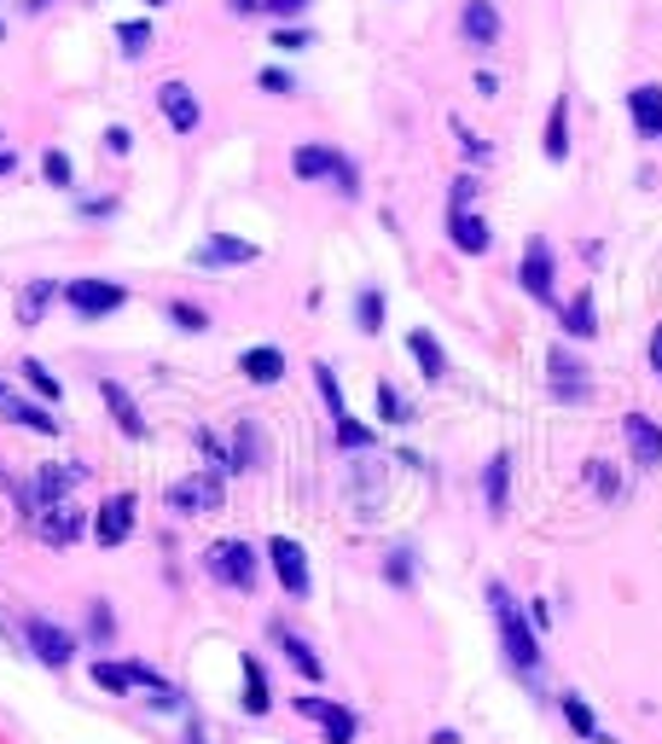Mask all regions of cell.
Instances as JSON below:
<instances>
[{
    "instance_id": "1",
    "label": "cell",
    "mask_w": 662,
    "mask_h": 744,
    "mask_svg": "<svg viewBox=\"0 0 662 744\" xmlns=\"http://www.w3.org/2000/svg\"><path fill=\"white\" fill-rule=\"evenodd\" d=\"M483 599H488V611H495L500 652H505V664H512V674L535 681V669H540V634H535L529 611H523V605L512 599V587H505V582H488V587H483Z\"/></svg>"
},
{
    "instance_id": "2",
    "label": "cell",
    "mask_w": 662,
    "mask_h": 744,
    "mask_svg": "<svg viewBox=\"0 0 662 744\" xmlns=\"http://www.w3.org/2000/svg\"><path fill=\"white\" fill-rule=\"evenodd\" d=\"M547 396L564 401V408H582V401L592 396V367L570 344H552L547 349Z\"/></svg>"
},
{
    "instance_id": "3",
    "label": "cell",
    "mask_w": 662,
    "mask_h": 744,
    "mask_svg": "<svg viewBox=\"0 0 662 744\" xmlns=\"http://www.w3.org/2000/svg\"><path fill=\"white\" fill-rule=\"evenodd\" d=\"M203 570L221 582V587H233V594H250L257 587V547L239 535H227V541H215L210 553H203Z\"/></svg>"
},
{
    "instance_id": "4",
    "label": "cell",
    "mask_w": 662,
    "mask_h": 744,
    "mask_svg": "<svg viewBox=\"0 0 662 744\" xmlns=\"http://www.w3.org/2000/svg\"><path fill=\"white\" fill-rule=\"evenodd\" d=\"M517 285H523V292H529V297L540 302V309H558V250H552L547 239H540V233H535L529 245H523Z\"/></svg>"
},
{
    "instance_id": "5",
    "label": "cell",
    "mask_w": 662,
    "mask_h": 744,
    "mask_svg": "<svg viewBox=\"0 0 662 744\" xmlns=\"http://www.w3.org/2000/svg\"><path fill=\"white\" fill-rule=\"evenodd\" d=\"M24 646L36 652V664H47V669H71V657H76V634H71V629H59L53 617H29V622H24Z\"/></svg>"
},
{
    "instance_id": "6",
    "label": "cell",
    "mask_w": 662,
    "mask_h": 744,
    "mask_svg": "<svg viewBox=\"0 0 662 744\" xmlns=\"http://www.w3.org/2000/svg\"><path fill=\"white\" fill-rule=\"evenodd\" d=\"M267 565H274V576H279V587H285L291 599H309V594H314L309 553H302L291 535H274V541H267Z\"/></svg>"
},
{
    "instance_id": "7",
    "label": "cell",
    "mask_w": 662,
    "mask_h": 744,
    "mask_svg": "<svg viewBox=\"0 0 662 744\" xmlns=\"http://www.w3.org/2000/svg\"><path fill=\"white\" fill-rule=\"evenodd\" d=\"M59 297L71 302V309H76L82 320H105V314H116V309L128 302V292H123L116 280H71Z\"/></svg>"
},
{
    "instance_id": "8",
    "label": "cell",
    "mask_w": 662,
    "mask_h": 744,
    "mask_svg": "<svg viewBox=\"0 0 662 744\" xmlns=\"http://www.w3.org/2000/svg\"><path fill=\"white\" fill-rule=\"evenodd\" d=\"M257 257H262V250L250 239H239V233H210L203 245H192V257H186V262H192V268H250Z\"/></svg>"
},
{
    "instance_id": "9",
    "label": "cell",
    "mask_w": 662,
    "mask_h": 744,
    "mask_svg": "<svg viewBox=\"0 0 662 744\" xmlns=\"http://www.w3.org/2000/svg\"><path fill=\"white\" fill-rule=\"evenodd\" d=\"M505 18H500V0H465L460 7V41L465 47H500Z\"/></svg>"
},
{
    "instance_id": "10",
    "label": "cell",
    "mask_w": 662,
    "mask_h": 744,
    "mask_svg": "<svg viewBox=\"0 0 662 744\" xmlns=\"http://www.w3.org/2000/svg\"><path fill=\"white\" fill-rule=\"evenodd\" d=\"M158 111H163V123L175 128V134H192V128L203 123V106H198V94L186 88L180 76L158 82Z\"/></svg>"
},
{
    "instance_id": "11",
    "label": "cell",
    "mask_w": 662,
    "mask_h": 744,
    "mask_svg": "<svg viewBox=\"0 0 662 744\" xmlns=\"http://www.w3.org/2000/svg\"><path fill=\"white\" fill-rule=\"evenodd\" d=\"M622 443H627V454H634L639 471H657L662 466V425H657L651 413H627L622 419Z\"/></svg>"
},
{
    "instance_id": "12",
    "label": "cell",
    "mask_w": 662,
    "mask_h": 744,
    "mask_svg": "<svg viewBox=\"0 0 662 744\" xmlns=\"http://www.w3.org/2000/svg\"><path fill=\"white\" fill-rule=\"evenodd\" d=\"M134 512H140V500L128 495H111L105 506H99V518H93V535H99V547H123V541L134 535Z\"/></svg>"
},
{
    "instance_id": "13",
    "label": "cell",
    "mask_w": 662,
    "mask_h": 744,
    "mask_svg": "<svg viewBox=\"0 0 662 744\" xmlns=\"http://www.w3.org/2000/svg\"><path fill=\"white\" fill-rule=\"evenodd\" d=\"M627 116H634L639 140L662 146V82H639V88H627Z\"/></svg>"
},
{
    "instance_id": "14",
    "label": "cell",
    "mask_w": 662,
    "mask_h": 744,
    "mask_svg": "<svg viewBox=\"0 0 662 744\" xmlns=\"http://www.w3.org/2000/svg\"><path fill=\"white\" fill-rule=\"evenodd\" d=\"M221 500H227L221 471H203V478H186V483L168 488V506H175V512H215Z\"/></svg>"
},
{
    "instance_id": "15",
    "label": "cell",
    "mask_w": 662,
    "mask_h": 744,
    "mask_svg": "<svg viewBox=\"0 0 662 744\" xmlns=\"http://www.w3.org/2000/svg\"><path fill=\"white\" fill-rule=\"evenodd\" d=\"M448 239H453V250H465V257H488V250H495V227H488L477 210H448Z\"/></svg>"
},
{
    "instance_id": "16",
    "label": "cell",
    "mask_w": 662,
    "mask_h": 744,
    "mask_svg": "<svg viewBox=\"0 0 662 744\" xmlns=\"http://www.w3.org/2000/svg\"><path fill=\"white\" fill-rule=\"evenodd\" d=\"M483 506H488V518H505V506H512V454H488V466H483Z\"/></svg>"
},
{
    "instance_id": "17",
    "label": "cell",
    "mask_w": 662,
    "mask_h": 744,
    "mask_svg": "<svg viewBox=\"0 0 662 744\" xmlns=\"http://www.w3.org/2000/svg\"><path fill=\"white\" fill-rule=\"evenodd\" d=\"M558 326H564V337H575V344H592L599 337V309H592V292H575L570 302H558Z\"/></svg>"
},
{
    "instance_id": "18",
    "label": "cell",
    "mask_w": 662,
    "mask_h": 744,
    "mask_svg": "<svg viewBox=\"0 0 662 744\" xmlns=\"http://www.w3.org/2000/svg\"><path fill=\"white\" fill-rule=\"evenodd\" d=\"M99 401L111 408V419L123 425L128 443H140V436H146V419H140V408H134V396L123 390V384H116V379H99Z\"/></svg>"
},
{
    "instance_id": "19",
    "label": "cell",
    "mask_w": 662,
    "mask_h": 744,
    "mask_svg": "<svg viewBox=\"0 0 662 744\" xmlns=\"http://www.w3.org/2000/svg\"><path fill=\"white\" fill-rule=\"evenodd\" d=\"M540 151H547V163H570V94L552 99L547 128H540Z\"/></svg>"
},
{
    "instance_id": "20",
    "label": "cell",
    "mask_w": 662,
    "mask_h": 744,
    "mask_svg": "<svg viewBox=\"0 0 662 744\" xmlns=\"http://www.w3.org/2000/svg\"><path fill=\"white\" fill-rule=\"evenodd\" d=\"M337 163H344V151H337V146H297L291 151V175L297 181H332L337 175Z\"/></svg>"
},
{
    "instance_id": "21",
    "label": "cell",
    "mask_w": 662,
    "mask_h": 744,
    "mask_svg": "<svg viewBox=\"0 0 662 744\" xmlns=\"http://www.w3.org/2000/svg\"><path fill=\"white\" fill-rule=\"evenodd\" d=\"M407 349H413V361H419V372H424V384H441V379H448V349L436 344V332L413 326V332H407Z\"/></svg>"
},
{
    "instance_id": "22",
    "label": "cell",
    "mask_w": 662,
    "mask_h": 744,
    "mask_svg": "<svg viewBox=\"0 0 662 744\" xmlns=\"http://www.w3.org/2000/svg\"><path fill=\"white\" fill-rule=\"evenodd\" d=\"M274 640H279V652L291 657V669L302 674V681H326V664H320V652H314L302 634H291L285 622H274Z\"/></svg>"
},
{
    "instance_id": "23",
    "label": "cell",
    "mask_w": 662,
    "mask_h": 744,
    "mask_svg": "<svg viewBox=\"0 0 662 744\" xmlns=\"http://www.w3.org/2000/svg\"><path fill=\"white\" fill-rule=\"evenodd\" d=\"M82 483V466H41L36 471V488H29V500L41 506H64V495Z\"/></svg>"
},
{
    "instance_id": "24",
    "label": "cell",
    "mask_w": 662,
    "mask_h": 744,
    "mask_svg": "<svg viewBox=\"0 0 662 744\" xmlns=\"http://www.w3.org/2000/svg\"><path fill=\"white\" fill-rule=\"evenodd\" d=\"M82 523H88V518H82L76 506H47V512H41V541H47V547H76Z\"/></svg>"
},
{
    "instance_id": "25",
    "label": "cell",
    "mask_w": 662,
    "mask_h": 744,
    "mask_svg": "<svg viewBox=\"0 0 662 744\" xmlns=\"http://www.w3.org/2000/svg\"><path fill=\"white\" fill-rule=\"evenodd\" d=\"M558 716L570 721V733H575V739H592V744H616V739H610L604 727H599V716H592V704H587V698H575V692H564V698H558Z\"/></svg>"
},
{
    "instance_id": "26",
    "label": "cell",
    "mask_w": 662,
    "mask_h": 744,
    "mask_svg": "<svg viewBox=\"0 0 662 744\" xmlns=\"http://www.w3.org/2000/svg\"><path fill=\"white\" fill-rule=\"evenodd\" d=\"M239 372H245L250 384H279L285 379V355L274 344H257V349L239 355Z\"/></svg>"
},
{
    "instance_id": "27",
    "label": "cell",
    "mask_w": 662,
    "mask_h": 744,
    "mask_svg": "<svg viewBox=\"0 0 662 744\" xmlns=\"http://www.w3.org/2000/svg\"><path fill=\"white\" fill-rule=\"evenodd\" d=\"M0 413H7L12 425L36 431V436H59V419L47 413V408H36V401H24V396H7V401H0Z\"/></svg>"
},
{
    "instance_id": "28",
    "label": "cell",
    "mask_w": 662,
    "mask_h": 744,
    "mask_svg": "<svg viewBox=\"0 0 662 744\" xmlns=\"http://www.w3.org/2000/svg\"><path fill=\"white\" fill-rule=\"evenodd\" d=\"M274 709V686H267V669L257 657H245V716H267Z\"/></svg>"
},
{
    "instance_id": "29",
    "label": "cell",
    "mask_w": 662,
    "mask_h": 744,
    "mask_svg": "<svg viewBox=\"0 0 662 744\" xmlns=\"http://www.w3.org/2000/svg\"><path fill=\"white\" fill-rule=\"evenodd\" d=\"M59 292H64V285H53V280H29L24 297H18V326H36V320L47 314V302H53Z\"/></svg>"
},
{
    "instance_id": "30",
    "label": "cell",
    "mask_w": 662,
    "mask_h": 744,
    "mask_svg": "<svg viewBox=\"0 0 662 744\" xmlns=\"http://www.w3.org/2000/svg\"><path fill=\"white\" fill-rule=\"evenodd\" d=\"M354 326H361L366 337L384 332V292L378 285H361V297H354Z\"/></svg>"
},
{
    "instance_id": "31",
    "label": "cell",
    "mask_w": 662,
    "mask_h": 744,
    "mask_svg": "<svg viewBox=\"0 0 662 744\" xmlns=\"http://www.w3.org/2000/svg\"><path fill=\"white\" fill-rule=\"evenodd\" d=\"M250 466H262V425H245L233 431V471H250Z\"/></svg>"
},
{
    "instance_id": "32",
    "label": "cell",
    "mask_w": 662,
    "mask_h": 744,
    "mask_svg": "<svg viewBox=\"0 0 662 744\" xmlns=\"http://www.w3.org/2000/svg\"><path fill=\"white\" fill-rule=\"evenodd\" d=\"M582 478H587V488H592V495H599L604 506H610V500H622V471L610 466V460H587Z\"/></svg>"
},
{
    "instance_id": "33",
    "label": "cell",
    "mask_w": 662,
    "mask_h": 744,
    "mask_svg": "<svg viewBox=\"0 0 662 744\" xmlns=\"http://www.w3.org/2000/svg\"><path fill=\"white\" fill-rule=\"evenodd\" d=\"M337 448H344V454H366V448H378V431L344 413V419H337Z\"/></svg>"
},
{
    "instance_id": "34",
    "label": "cell",
    "mask_w": 662,
    "mask_h": 744,
    "mask_svg": "<svg viewBox=\"0 0 662 744\" xmlns=\"http://www.w3.org/2000/svg\"><path fill=\"white\" fill-rule=\"evenodd\" d=\"M314 384H320V401H326V413L332 419H344L349 413V401H344V384H337V372L326 361H314Z\"/></svg>"
},
{
    "instance_id": "35",
    "label": "cell",
    "mask_w": 662,
    "mask_h": 744,
    "mask_svg": "<svg viewBox=\"0 0 662 744\" xmlns=\"http://www.w3.org/2000/svg\"><path fill=\"white\" fill-rule=\"evenodd\" d=\"M320 733H326V744H349L354 733H361V716H354V709H344L337 704L326 721H320Z\"/></svg>"
},
{
    "instance_id": "36",
    "label": "cell",
    "mask_w": 662,
    "mask_h": 744,
    "mask_svg": "<svg viewBox=\"0 0 662 744\" xmlns=\"http://www.w3.org/2000/svg\"><path fill=\"white\" fill-rule=\"evenodd\" d=\"M116 47H123L128 59H140L146 47H151V24H146V18H128V24H116Z\"/></svg>"
},
{
    "instance_id": "37",
    "label": "cell",
    "mask_w": 662,
    "mask_h": 744,
    "mask_svg": "<svg viewBox=\"0 0 662 744\" xmlns=\"http://www.w3.org/2000/svg\"><path fill=\"white\" fill-rule=\"evenodd\" d=\"M378 419H389V425H407V419H413V408L401 401V390L389 379H378Z\"/></svg>"
},
{
    "instance_id": "38",
    "label": "cell",
    "mask_w": 662,
    "mask_h": 744,
    "mask_svg": "<svg viewBox=\"0 0 662 744\" xmlns=\"http://www.w3.org/2000/svg\"><path fill=\"white\" fill-rule=\"evenodd\" d=\"M93 686H105V692H128V686H134V674H128V664H111V657H99V664H93Z\"/></svg>"
},
{
    "instance_id": "39",
    "label": "cell",
    "mask_w": 662,
    "mask_h": 744,
    "mask_svg": "<svg viewBox=\"0 0 662 744\" xmlns=\"http://www.w3.org/2000/svg\"><path fill=\"white\" fill-rule=\"evenodd\" d=\"M384 576H389V587H413V547H396L384 558Z\"/></svg>"
},
{
    "instance_id": "40",
    "label": "cell",
    "mask_w": 662,
    "mask_h": 744,
    "mask_svg": "<svg viewBox=\"0 0 662 744\" xmlns=\"http://www.w3.org/2000/svg\"><path fill=\"white\" fill-rule=\"evenodd\" d=\"M24 379L36 384V396H41V401H59V396H64V384H59V379H53V372H47L41 361H24Z\"/></svg>"
},
{
    "instance_id": "41",
    "label": "cell",
    "mask_w": 662,
    "mask_h": 744,
    "mask_svg": "<svg viewBox=\"0 0 662 744\" xmlns=\"http://www.w3.org/2000/svg\"><path fill=\"white\" fill-rule=\"evenodd\" d=\"M168 320H175L180 332H210V314H203L198 302H168Z\"/></svg>"
},
{
    "instance_id": "42",
    "label": "cell",
    "mask_w": 662,
    "mask_h": 744,
    "mask_svg": "<svg viewBox=\"0 0 662 744\" xmlns=\"http://www.w3.org/2000/svg\"><path fill=\"white\" fill-rule=\"evenodd\" d=\"M453 140L465 146V163H471V169H477V163H488V151H495L488 140H477V134H471V128L460 123V116H453Z\"/></svg>"
},
{
    "instance_id": "43",
    "label": "cell",
    "mask_w": 662,
    "mask_h": 744,
    "mask_svg": "<svg viewBox=\"0 0 662 744\" xmlns=\"http://www.w3.org/2000/svg\"><path fill=\"white\" fill-rule=\"evenodd\" d=\"M192 443H198V454H203V460H210L215 471H233V454L215 443V431H192Z\"/></svg>"
},
{
    "instance_id": "44",
    "label": "cell",
    "mask_w": 662,
    "mask_h": 744,
    "mask_svg": "<svg viewBox=\"0 0 662 744\" xmlns=\"http://www.w3.org/2000/svg\"><path fill=\"white\" fill-rule=\"evenodd\" d=\"M477 193H483V181L460 175V181H453V193H448V210H477Z\"/></svg>"
},
{
    "instance_id": "45",
    "label": "cell",
    "mask_w": 662,
    "mask_h": 744,
    "mask_svg": "<svg viewBox=\"0 0 662 744\" xmlns=\"http://www.w3.org/2000/svg\"><path fill=\"white\" fill-rule=\"evenodd\" d=\"M41 175L53 181V186H71L76 169H71V158H64V151H47V158H41Z\"/></svg>"
},
{
    "instance_id": "46",
    "label": "cell",
    "mask_w": 662,
    "mask_h": 744,
    "mask_svg": "<svg viewBox=\"0 0 662 744\" xmlns=\"http://www.w3.org/2000/svg\"><path fill=\"white\" fill-rule=\"evenodd\" d=\"M309 41H314V29H302V24H279L274 29V47H285V53H302Z\"/></svg>"
},
{
    "instance_id": "47",
    "label": "cell",
    "mask_w": 662,
    "mask_h": 744,
    "mask_svg": "<svg viewBox=\"0 0 662 744\" xmlns=\"http://www.w3.org/2000/svg\"><path fill=\"white\" fill-rule=\"evenodd\" d=\"M257 88H262V94H297V76L279 71V64H267V71L257 76Z\"/></svg>"
},
{
    "instance_id": "48",
    "label": "cell",
    "mask_w": 662,
    "mask_h": 744,
    "mask_svg": "<svg viewBox=\"0 0 662 744\" xmlns=\"http://www.w3.org/2000/svg\"><path fill=\"white\" fill-rule=\"evenodd\" d=\"M291 709H297V716H302V721H314V727H320V721H326V716H332V709H337V704H332V698H314V692H302V698H297Z\"/></svg>"
},
{
    "instance_id": "49",
    "label": "cell",
    "mask_w": 662,
    "mask_h": 744,
    "mask_svg": "<svg viewBox=\"0 0 662 744\" xmlns=\"http://www.w3.org/2000/svg\"><path fill=\"white\" fill-rule=\"evenodd\" d=\"M314 0H262V12L267 18H279V24H291V18H302V12H309Z\"/></svg>"
},
{
    "instance_id": "50",
    "label": "cell",
    "mask_w": 662,
    "mask_h": 744,
    "mask_svg": "<svg viewBox=\"0 0 662 744\" xmlns=\"http://www.w3.org/2000/svg\"><path fill=\"white\" fill-rule=\"evenodd\" d=\"M332 186H337V193H344V198H361V169H354V158H344V163H337Z\"/></svg>"
},
{
    "instance_id": "51",
    "label": "cell",
    "mask_w": 662,
    "mask_h": 744,
    "mask_svg": "<svg viewBox=\"0 0 662 744\" xmlns=\"http://www.w3.org/2000/svg\"><path fill=\"white\" fill-rule=\"evenodd\" d=\"M88 634H93V640H111V634H116V617H111L105 599H99L93 611H88Z\"/></svg>"
},
{
    "instance_id": "52",
    "label": "cell",
    "mask_w": 662,
    "mask_h": 744,
    "mask_svg": "<svg viewBox=\"0 0 662 744\" xmlns=\"http://www.w3.org/2000/svg\"><path fill=\"white\" fill-rule=\"evenodd\" d=\"M471 88H477L483 99H495L500 94V71H488V64H483V71H471Z\"/></svg>"
},
{
    "instance_id": "53",
    "label": "cell",
    "mask_w": 662,
    "mask_h": 744,
    "mask_svg": "<svg viewBox=\"0 0 662 744\" xmlns=\"http://www.w3.org/2000/svg\"><path fill=\"white\" fill-rule=\"evenodd\" d=\"M82 215H88V222H105V215H116V198H88Z\"/></svg>"
},
{
    "instance_id": "54",
    "label": "cell",
    "mask_w": 662,
    "mask_h": 744,
    "mask_svg": "<svg viewBox=\"0 0 662 744\" xmlns=\"http://www.w3.org/2000/svg\"><path fill=\"white\" fill-rule=\"evenodd\" d=\"M134 140H128V128H105V151H116V158H123Z\"/></svg>"
},
{
    "instance_id": "55",
    "label": "cell",
    "mask_w": 662,
    "mask_h": 744,
    "mask_svg": "<svg viewBox=\"0 0 662 744\" xmlns=\"http://www.w3.org/2000/svg\"><path fill=\"white\" fill-rule=\"evenodd\" d=\"M651 372H657V379H662V326L651 332Z\"/></svg>"
},
{
    "instance_id": "56",
    "label": "cell",
    "mask_w": 662,
    "mask_h": 744,
    "mask_svg": "<svg viewBox=\"0 0 662 744\" xmlns=\"http://www.w3.org/2000/svg\"><path fill=\"white\" fill-rule=\"evenodd\" d=\"M18 169V151H0V175H12Z\"/></svg>"
},
{
    "instance_id": "57",
    "label": "cell",
    "mask_w": 662,
    "mask_h": 744,
    "mask_svg": "<svg viewBox=\"0 0 662 744\" xmlns=\"http://www.w3.org/2000/svg\"><path fill=\"white\" fill-rule=\"evenodd\" d=\"M233 12H262V0H233Z\"/></svg>"
},
{
    "instance_id": "58",
    "label": "cell",
    "mask_w": 662,
    "mask_h": 744,
    "mask_svg": "<svg viewBox=\"0 0 662 744\" xmlns=\"http://www.w3.org/2000/svg\"><path fill=\"white\" fill-rule=\"evenodd\" d=\"M186 744H210V739H203V733H198V727H192V733H186Z\"/></svg>"
},
{
    "instance_id": "59",
    "label": "cell",
    "mask_w": 662,
    "mask_h": 744,
    "mask_svg": "<svg viewBox=\"0 0 662 744\" xmlns=\"http://www.w3.org/2000/svg\"><path fill=\"white\" fill-rule=\"evenodd\" d=\"M41 7H53V0H29V12H41Z\"/></svg>"
},
{
    "instance_id": "60",
    "label": "cell",
    "mask_w": 662,
    "mask_h": 744,
    "mask_svg": "<svg viewBox=\"0 0 662 744\" xmlns=\"http://www.w3.org/2000/svg\"><path fill=\"white\" fill-rule=\"evenodd\" d=\"M146 7H168V0H146Z\"/></svg>"
},
{
    "instance_id": "61",
    "label": "cell",
    "mask_w": 662,
    "mask_h": 744,
    "mask_svg": "<svg viewBox=\"0 0 662 744\" xmlns=\"http://www.w3.org/2000/svg\"><path fill=\"white\" fill-rule=\"evenodd\" d=\"M0 41H7V18H0Z\"/></svg>"
},
{
    "instance_id": "62",
    "label": "cell",
    "mask_w": 662,
    "mask_h": 744,
    "mask_svg": "<svg viewBox=\"0 0 662 744\" xmlns=\"http://www.w3.org/2000/svg\"><path fill=\"white\" fill-rule=\"evenodd\" d=\"M0 401H7V384H0Z\"/></svg>"
}]
</instances>
